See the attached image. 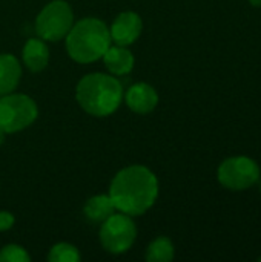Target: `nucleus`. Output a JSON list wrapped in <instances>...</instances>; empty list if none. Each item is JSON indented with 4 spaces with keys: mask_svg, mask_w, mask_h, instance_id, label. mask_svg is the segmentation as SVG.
<instances>
[{
    "mask_svg": "<svg viewBox=\"0 0 261 262\" xmlns=\"http://www.w3.org/2000/svg\"><path fill=\"white\" fill-rule=\"evenodd\" d=\"M106 69L109 71L111 75L114 77H122V75H128L132 69H134V54L128 49V46H122V45H112L106 49V52L102 57Z\"/></svg>",
    "mask_w": 261,
    "mask_h": 262,
    "instance_id": "9d476101",
    "label": "nucleus"
},
{
    "mask_svg": "<svg viewBox=\"0 0 261 262\" xmlns=\"http://www.w3.org/2000/svg\"><path fill=\"white\" fill-rule=\"evenodd\" d=\"M5 135H6V134H5L3 130H0V146L5 143Z\"/></svg>",
    "mask_w": 261,
    "mask_h": 262,
    "instance_id": "6ab92c4d",
    "label": "nucleus"
},
{
    "mask_svg": "<svg viewBox=\"0 0 261 262\" xmlns=\"http://www.w3.org/2000/svg\"><path fill=\"white\" fill-rule=\"evenodd\" d=\"M115 210L129 216L145 215L158 198V180L155 173L142 164H132L112 178L109 192Z\"/></svg>",
    "mask_w": 261,
    "mask_h": 262,
    "instance_id": "f257e3e1",
    "label": "nucleus"
},
{
    "mask_svg": "<svg viewBox=\"0 0 261 262\" xmlns=\"http://www.w3.org/2000/svg\"><path fill=\"white\" fill-rule=\"evenodd\" d=\"M0 261L2 262H29L31 256L22 246L8 244L0 250Z\"/></svg>",
    "mask_w": 261,
    "mask_h": 262,
    "instance_id": "dca6fc26",
    "label": "nucleus"
},
{
    "mask_svg": "<svg viewBox=\"0 0 261 262\" xmlns=\"http://www.w3.org/2000/svg\"><path fill=\"white\" fill-rule=\"evenodd\" d=\"M82 259L80 252L75 246L68 243H58L49 249L48 261L51 262H78Z\"/></svg>",
    "mask_w": 261,
    "mask_h": 262,
    "instance_id": "2eb2a0df",
    "label": "nucleus"
},
{
    "mask_svg": "<svg viewBox=\"0 0 261 262\" xmlns=\"http://www.w3.org/2000/svg\"><path fill=\"white\" fill-rule=\"evenodd\" d=\"M115 206L109 195H95L85 203L83 215L88 221L94 224H102L112 213H115Z\"/></svg>",
    "mask_w": 261,
    "mask_h": 262,
    "instance_id": "ddd939ff",
    "label": "nucleus"
},
{
    "mask_svg": "<svg viewBox=\"0 0 261 262\" xmlns=\"http://www.w3.org/2000/svg\"><path fill=\"white\" fill-rule=\"evenodd\" d=\"M257 261H258V262H261V256H260V258H258V259H257Z\"/></svg>",
    "mask_w": 261,
    "mask_h": 262,
    "instance_id": "412c9836",
    "label": "nucleus"
},
{
    "mask_svg": "<svg viewBox=\"0 0 261 262\" xmlns=\"http://www.w3.org/2000/svg\"><path fill=\"white\" fill-rule=\"evenodd\" d=\"M122 83L111 74L94 72L80 78L75 88V100L92 117H109L123 103Z\"/></svg>",
    "mask_w": 261,
    "mask_h": 262,
    "instance_id": "f03ea898",
    "label": "nucleus"
},
{
    "mask_svg": "<svg viewBox=\"0 0 261 262\" xmlns=\"http://www.w3.org/2000/svg\"><path fill=\"white\" fill-rule=\"evenodd\" d=\"M100 243L108 253L122 255L128 252L137 238V227L132 216L126 213H112L100 227Z\"/></svg>",
    "mask_w": 261,
    "mask_h": 262,
    "instance_id": "0eeeda50",
    "label": "nucleus"
},
{
    "mask_svg": "<svg viewBox=\"0 0 261 262\" xmlns=\"http://www.w3.org/2000/svg\"><path fill=\"white\" fill-rule=\"evenodd\" d=\"M14 223H15V218L11 212L0 210V232H6V230L12 229Z\"/></svg>",
    "mask_w": 261,
    "mask_h": 262,
    "instance_id": "f3484780",
    "label": "nucleus"
},
{
    "mask_svg": "<svg viewBox=\"0 0 261 262\" xmlns=\"http://www.w3.org/2000/svg\"><path fill=\"white\" fill-rule=\"evenodd\" d=\"M38 117L37 103L25 94H6L0 97V130L17 134L29 127Z\"/></svg>",
    "mask_w": 261,
    "mask_h": 262,
    "instance_id": "39448f33",
    "label": "nucleus"
},
{
    "mask_svg": "<svg viewBox=\"0 0 261 262\" xmlns=\"http://www.w3.org/2000/svg\"><path fill=\"white\" fill-rule=\"evenodd\" d=\"M142 31H143L142 17L134 11L120 12L114 18L112 25L109 26L111 40L115 45H122V46H129L134 41H137Z\"/></svg>",
    "mask_w": 261,
    "mask_h": 262,
    "instance_id": "6e6552de",
    "label": "nucleus"
},
{
    "mask_svg": "<svg viewBox=\"0 0 261 262\" xmlns=\"http://www.w3.org/2000/svg\"><path fill=\"white\" fill-rule=\"evenodd\" d=\"M248 2H249V5L254 6V8H261V0H248Z\"/></svg>",
    "mask_w": 261,
    "mask_h": 262,
    "instance_id": "a211bd4d",
    "label": "nucleus"
},
{
    "mask_svg": "<svg viewBox=\"0 0 261 262\" xmlns=\"http://www.w3.org/2000/svg\"><path fill=\"white\" fill-rule=\"evenodd\" d=\"M257 184H258V192H260V195H261V178L258 180V183H257Z\"/></svg>",
    "mask_w": 261,
    "mask_h": 262,
    "instance_id": "aec40b11",
    "label": "nucleus"
},
{
    "mask_svg": "<svg viewBox=\"0 0 261 262\" xmlns=\"http://www.w3.org/2000/svg\"><path fill=\"white\" fill-rule=\"evenodd\" d=\"M261 178L258 163L246 155L223 160L217 169V181L229 192H245L254 187Z\"/></svg>",
    "mask_w": 261,
    "mask_h": 262,
    "instance_id": "20e7f679",
    "label": "nucleus"
},
{
    "mask_svg": "<svg viewBox=\"0 0 261 262\" xmlns=\"http://www.w3.org/2000/svg\"><path fill=\"white\" fill-rule=\"evenodd\" d=\"M49 48L40 37L29 38L22 49V61L31 72L43 71L49 63Z\"/></svg>",
    "mask_w": 261,
    "mask_h": 262,
    "instance_id": "9b49d317",
    "label": "nucleus"
},
{
    "mask_svg": "<svg viewBox=\"0 0 261 262\" xmlns=\"http://www.w3.org/2000/svg\"><path fill=\"white\" fill-rule=\"evenodd\" d=\"M22 78V64L11 54H0V97L17 89Z\"/></svg>",
    "mask_w": 261,
    "mask_h": 262,
    "instance_id": "f8f14e48",
    "label": "nucleus"
},
{
    "mask_svg": "<svg viewBox=\"0 0 261 262\" xmlns=\"http://www.w3.org/2000/svg\"><path fill=\"white\" fill-rule=\"evenodd\" d=\"M175 256L174 243L168 236L155 238L146 249L145 258L149 262H169Z\"/></svg>",
    "mask_w": 261,
    "mask_h": 262,
    "instance_id": "4468645a",
    "label": "nucleus"
},
{
    "mask_svg": "<svg viewBox=\"0 0 261 262\" xmlns=\"http://www.w3.org/2000/svg\"><path fill=\"white\" fill-rule=\"evenodd\" d=\"M123 98H125L126 106L132 112H135L138 115L151 114L158 104V94L148 83H135V84H132L126 91Z\"/></svg>",
    "mask_w": 261,
    "mask_h": 262,
    "instance_id": "1a4fd4ad",
    "label": "nucleus"
},
{
    "mask_svg": "<svg viewBox=\"0 0 261 262\" xmlns=\"http://www.w3.org/2000/svg\"><path fill=\"white\" fill-rule=\"evenodd\" d=\"M75 18L71 5L65 0H52L43 6L35 18V34L45 41L63 40Z\"/></svg>",
    "mask_w": 261,
    "mask_h": 262,
    "instance_id": "423d86ee",
    "label": "nucleus"
},
{
    "mask_svg": "<svg viewBox=\"0 0 261 262\" xmlns=\"http://www.w3.org/2000/svg\"><path fill=\"white\" fill-rule=\"evenodd\" d=\"M65 41L68 55L82 64L100 60L112 43L109 28L95 17H85L74 21Z\"/></svg>",
    "mask_w": 261,
    "mask_h": 262,
    "instance_id": "7ed1b4c3",
    "label": "nucleus"
}]
</instances>
